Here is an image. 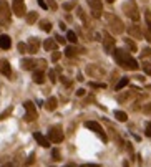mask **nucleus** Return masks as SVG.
Returning <instances> with one entry per match:
<instances>
[{
	"mask_svg": "<svg viewBox=\"0 0 151 167\" xmlns=\"http://www.w3.org/2000/svg\"><path fill=\"white\" fill-rule=\"evenodd\" d=\"M113 55H115L116 63H118L121 68H125V70H131V71L138 70V66H139V65H138V61L133 58V56L128 53V51L121 50V48H115Z\"/></svg>",
	"mask_w": 151,
	"mask_h": 167,
	"instance_id": "obj_1",
	"label": "nucleus"
},
{
	"mask_svg": "<svg viewBox=\"0 0 151 167\" xmlns=\"http://www.w3.org/2000/svg\"><path fill=\"white\" fill-rule=\"evenodd\" d=\"M106 22H108V27L111 30V33H115V35H121L125 32V23L121 22L120 17H116L113 13H106Z\"/></svg>",
	"mask_w": 151,
	"mask_h": 167,
	"instance_id": "obj_2",
	"label": "nucleus"
},
{
	"mask_svg": "<svg viewBox=\"0 0 151 167\" xmlns=\"http://www.w3.org/2000/svg\"><path fill=\"white\" fill-rule=\"evenodd\" d=\"M123 13H126V17H130L133 22L139 20V12H138V5L135 0H126L123 3Z\"/></svg>",
	"mask_w": 151,
	"mask_h": 167,
	"instance_id": "obj_3",
	"label": "nucleus"
},
{
	"mask_svg": "<svg viewBox=\"0 0 151 167\" xmlns=\"http://www.w3.org/2000/svg\"><path fill=\"white\" fill-rule=\"evenodd\" d=\"M63 139H65V134H63L62 126H51L48 129V141L53 144H60Z\"/></svg>",
	"mask_w": 151,
	"mask_h": 167,
	"instance_id": "obj_4",
	"label": "nucleus"
},
{
	"mask_svg": "<svg viewBox=\"0 0 151 167\" xmlns=\"http://www.w3.org/2000/svg\"><path fill=\"white\" fill-rule=\"evenodd\" d=\"M23 108H25V116H23V119H25L27 123H33V121L38 118V113H37L35 104L32 101H25L23 103Z\"/></svg>",
	"mask_w": 151,
	"mask_h": 167,
	"instance_id": "obj_5",
	"label": "nucleus"
},
{
	"mask_svg": "<svg viewBox=\"0 0 151 167\" xmlns=\"http://www.w3.org/2000/svg\"><path fill=\"white\" fill-rule=\"evenodd\" d=\"M10 17H12V12H10L8 3L5 0H0V25H8Z\"/></svg>",
	"mask_w": 151,
	"mask_h": 167,
	"instance_id": "obj_6",
	"label": "nucleus"
},
{
	"mask_svg": "<svg viewBox=\"0 0 151 167\" xmlns=\"http://www.w3.org/2000/svg\"><path fill=\"white\" fill-rule=\"evenodd\" d=\"M85 126H86L88 129H91L93 132H96V134L100 136V139H101L103 142H106V141H108V136H106V132H105V129L101 128V124H100V123H96V121H86Z\"/></svg>",
	"mask_w": 151,
	"mask_h": 167,
	"instance_id": "obj_7",
	"label": "nucleus"
},
{
	"mask_svg": "<svg viewBox=\"0 0 151 167\" xmlns=\"http://www.w3.org/2000/svg\"><path fill=\"white\" fill-rule=\"evenodd\" d=\"M12 12L17 17H25L27 15L25 2H23V0H12Z\"/></svg>",
	"mask_w": 151,
	"mask_h": 167,
	"instance_id": "obj_8",
	"label": "nucleus"
},
{
	"mask_svg": "<svg viewBox=\"0 0 151 167\" xmlns=\"http://www.w3.org/2000/svg\"><path fill=\"white\" fill-rule=\"evenodd\" d=\"M88 5L91 8V15L95 18H100L101 13H103V5H101V0H88Z\"/></svg>",
	"mask_w": 151,
	"mask_h": 167,
	"instance_id": "obj_9",
	"label": "nucleus"
},
{
	"mask_svg": "<svg viewBox=\"0 0 151 167\" xmlns=\"http://www.w3.org/2000/svg\"><path fill=\"white\" fill-rule=\"evenodd\" d=\"M103 40V48H105V51H106V53H111V51H115V38L110 35V33H106L105 32L103 33V37H101Z\"/></svg>",
	"mask_w": 151,
	"mask_h": 167,
	"instance_id": "obj_10",
	"label": "nucleus"
},
{
	"mask_svg": "<svg viewBox=\"0 0 151 167\" xmlns=\"http://www.w3.org/2000/svg\"><path fill=\"white\" fill-rule=\"evenodd\" d=\"M38 48H40V40L38 38L33 37V38L28 40V43H27V51L28 53H37Z\"/></svg>",
	"mask_w": 151,
	"mask_h": 167,
	"instance_id": "obj_11",
	"label": "nucleus"
},
{
	"mask_svg": "<svg viewBox=\"0 0 151 167\" xmlns=\"http://www.w3.org/2000/svg\"><path fill=\"white\" fill-rule=\"evenodd\" d=\"M33 139L37 141L42 147H50V141H48V137H45V136L42 134V132H38V131H37V132H33Z\"/></svg>",
	"mask_w": 151,
	"mask_h": 167,
	"instance_id": "obj_12",
	"label": "nucleus"
},
{
	"mask_svg": "<svg viewBox=\"0 0 151 167\" xmlns=\"http://www.w3.org/2000/svg\"><path fill=\"white\" fill-rule=\"evenodd\" d=\"M126 30H128V33H130L133 38H136V40L143 38V32H141V28H139L138 25H131V27H128Z\"/></svg>",
	"mask_w": 151,
	"mask_h": 167,
	"instance_id": "obj_13",
	"label": "nucleus"
},
{
	"mask_svg": "<svg viewBox=\"0 0 151 167\" xmlns=\"http://www.w3.org/2000/svg\"><path fill=\"white\" fill-rule=\"evenodd\" d=\"M0 73L5 74L7 78L12 76V68H10V63L7 60H0Z\"/></svg>",
	"mask_w": 151,
	"mask_h": 167,
	"instance_id": "obj_14",
	"label": "nucleus"
},
{
	"mask_svg": "<svg viewBox=\"0 0 151 167\" xmlns=\"http://www.w3.org/2000/svg\"><path fill=\"white\" fill-rule=\"evenodd\" d=\"M144 22H146V32H144V35H146V40L151 42V12L146 10V13H144Z\"/></svg>",
	"mask_w": 151,
	"mask_h": 167,
	"instance_id": "obj_15",
	"label": "nucleus"
},
{
	"mask_svg": "<svg viewBox=\"0 0 151 167\" xmlns=\"http://www.w3.org/2000/svg\"><path fill=\"white\" fill-rule=\"evenodd\" d=\"M37 66V60H32V58H23L22 60V68L23 70H33Z\"/></svg>",
	"mask_w": 151,
	"mask_h": 167,
	"instance_id": "obj_16",
	"label": "nucleus"
},
{
	"mask_svg": "<svg viewBox=\"0 0 151 167\" xmlns=\"http://www.w3.org/2000/svg\"><path fill=\"white\" fill-rule=\"evenodd\" d=\"M57 106H58V99L55 96H50L48 99H46V103H45V108L48 109V111H55Z\"/></svg>",
	"mask_w": 151,
	"mask_h": 167,
	"instance_id": "obj_17",
	"label": "nucleus"
},
{
	"mask_svg": "<svg viewBox=\"0 0 151 167\" xmlns=\"http://www.w3.org/2000/svg\"><path fill=\"white\" fill-rule=\"evenodd\" d=\"M12 47V40L8 35H0V48L2 50H8Z\"/></svg>",
	"mask_w": 151,
	"mask_h": 167,
	"instance_id": "obj_18",
	"label": "nucleus"
},
{
	"mask_svg": "<svg viewBox=\"0 0 151 167\" xmlns=\"http://www.w3.org/2000/svg\"><path fill=\"white\" fill-rule=\"evenodd\" d=\"M33 81L37 84H42L45 81V73L42 70H33Z\"/></svg>",
	"mask_w": 151,
	"mask_h": 167,
	"instance_id": "obj_19",
	"label": "nucleus"
},
{
	"mask_svg": "<svg viewBox=\"0 0 151 167\" xmlns=\"http://www.w3.org/2000/svg\"><path fill=\"white\" fill-rule=\"evenodd\" d=\"M57 47H58V43L55 42L53 38L45 40V43H43V48H45L46 51H55V50H57Z\"/></svg>",
	"mask_w": 151,
	"mask_h": 167,
	"instance_id": "obj_20",
	"label": "nucleus"
},
{
	"mask_svg": "<svg viewBox=\"0 0 151 167\" xmlns=\"http://www.w3.org/2000/svg\"><path fill=\"white\" fill-rule=\"evenodd\" d=\"M80 51H83V50H80V48L75 47V45H72V47H67L65 48V55L68 56V58H73V56H77Z\"/></svg>",
	"mask_w": 151,
	"mask_h": 167,
	"instance_id": "obj_21",
	"label": "nucleus"
},
{
	"mask_svg": "<svg viewBox=\"0 0 151 167\" xmlns=\"http://www.w3.org/2000/svg\"><path fill=\"white\" fill-rule=\"evenodd\" d=\"M128 84H130V78L123 76V78H120V81H118V83H116L115 89H116V91H120V89H123L125 86H128Z\"/></svg>",
	"mask_w": 151,
	"mask_h": 167,
	"instance_id": "obj_22",
	"label": "nucleus"
},
{
	"mask_svg": "<svg viewBox=\"0 0 151 167\" xmlns=\"http://www.w3.org/2000/svg\"><path fill=\"white\" fill-rule=\"evenodd\" d=\"M115 118H116V121H120V123H126V121H128V114L125 111L116 109V111H115Z\"/></svg>",
	"mask_w": 151,
	"mask_h": 167,
	"instance_id": "obj_23",
	"label": "nucleus"
},
{
	"mask_svg": "<svg viewBox=\"0 0 151 167\" xmlns=\"http://www.w3.org/2000/svg\"><path fill=\"white\" fill-rule=\"evenodd\" d=\"M25 20H27V23H28V25H33L35 22L38 20V13H37V12H30V13H27Z\"/></svg>",
	"mask_w": 151,
	"mask_h": 167,
	"instance_id": "obj_24",
	"label": "nucleus"
},
{
	"mask_svg": "<svg viewBox=\"0 0 151 167\" xmlns=\"http://www.w3.org/2000/svg\"><path fill=\"white\" fill-rule=\"evenodd\" d=\"M125 45H126L128 48H130V51H133V53H135V51L138 50V45L133 42L131 38H125Z\"/></svg>",
	"mask_w": 151,
	"mask_h": 167,
	"instance_id": "obj_25",
	"label": "nucleus"
},
{
	"mask_svg": "<svg viewBox=\"0 0 151 167\" xmlns=\"http://www.w3.org/2000/svg\"><path fill=\"white\" fill-rule=\"evenodd\" d=\"M67 40H68V42H72V43L75 45V43L78 42V37H77V33H75V32L68 30V32H67Z\"/></svg>",
	"mask_w": 151,
	"mask_h": 167,
	"instance_id": "obj_26",
	"label": "nucleus"
},
{
	"mask_svg": "<svg viewBox=\"0 0 151 167\" xmlns=\"http://www.w3.org/2000/svg\"><path fill=\"white\" fill-rule=\"evenodd\" d=\"M40 28H42L43 32H51V23L48 20H42L40 22Z\"/></svg>",
	"mask_w": 151,
	"mask_h": 167,
	"instance_id": "obj_27",
	"label": "nucleus"
},
{
	"mask_svg": "<svg viewBox=\"0 0 151 167\" xmlns=\"http://www.w3.org/2000/svg\"><path fill=\"white\" fill-rule=\"evenodd\" d=\"M75 7H77V0H72V2H65V3H63V10H67V12L73 10Z\"/></svg>",
	"mask_w": 151,
	"mask_h": 167,
	"instance_id": "obj_28",
	"label": "nucleus"
},
{
	"mask_svg": "<svg viewBox=\"0 0 151 167\" xmlns=\"http://www.w3.org/2000/svg\"><path fill=\"white\" fill-rule=\"evenodd\" d=\"M141 68H143L144 74H148V76H151V63H146V61H144L143 65H141Z\"/></svg>",
	"mask_w": 151,
	"mask_h": 167,
	"instance_id": "obj_29",
	"label": "nucleus"
},
{
	"mask_svg": "<svg viewBox=\"0 0 151 167\" xmlns=\"http://www.w3.org/2000/svg\"><path fill=\"white\" fill-rule=\"evenodd\" d=\"M12 111H13V108H8L7 109V111H3V113H0V121H2V119H5V118H8L10 116V114H12Z\"/></svg>",
	"mask_w": 151,
	"mask_h": 167,
	"instance_id": "obj_30",
	"label": "nucleus"
},
{
	"mask_svg": "<svg viewBox=\"0 0 151 167\" xmlns=\"http://www.w3.org/2000/svg\"><path fill=\"white\" fill-rule=\"evenodd\" d=\"M33 162H35V154H30V155H28V159L25 160V164H23V165L28 167V165H32Z\"/></svg>",
	"mask_w": 151,
	"mask_h": 167,
	"instance_id": "obj_31",
	"label": "nucleus"
},
{
	"mask_svg": "<svg viewBox=\"0 0 151 167\" xmlns=\"http://www.w3.org/2000/svg\"><path fill=\"white\" fill-rule=\"evenodd\" d=\"M48 78H50V81H51V83H57V71L50 70V71H48Z\"/></svg>",
	"mask_w": 151,
	"mask_h": 167,
	"instance_id": "obj_32",
	"label": "nucleus"
},
{
	"mask_svg": "<svg viewBox=\"0 0 151 167\" xmlns=\"http://www.w3.org/2000/svg\"><path fill=\"white\" fill-rule=\"evenodd\" d=\"M37 66H38V70H45V68H46V61L45 60H37Z\"/></svg>",
	"mask_w": 151,
	"mask_h": 167,
	"instance_id": "obj_33",
	"label": "nucleus"
},
{
	"mask_svg": "<svg viewBox=\"0 0 151 167\" xmlns=\"http://www.w3.org/2000/svg\"><path fill=\"white\" fill-rule=\"evenodd\" d=\"M60 58H62V53H60V51H53V53H51V61L57 63Z\"/></svg>",
	"mask_w": 151,
	"mask_h": 167,
	"instance_id": "obj_34",
	"label": "nucleus"
},
{
	"mask_svg": "<svg viewBox=\"0 0 151 167\" xmlns=\"http://www.w3.org/2000/svg\"><path fill=\"white\" fill-rule=\"evenodd\" d=\"M51 157H53V160H60V151L53 149V151H51Z\"/></svg>",
	"mask_w": 151,
	"mask_h": 167,
	"instance_id": "obj_35",
	"label": "nucleus"
},
{
	"mask_svg": "<svg viewBox=\"0 0 151 167\" xmlns=\"http://www.w3.org/2000/svg\"><path fill=\"white\" fill-rule=\"evenodd\" d=\"M144 134H146L148 137H151V121H149V123H146V128H144Z\"/></svg>",
	"mask_w": 151,
	"mask_h": 167,
	"instance_id": "obj_36",
	"label": "nucleus"
},
{
	"mask_svg": "<svg viewBox=\"0 0 151 167\" xmlns=\"http://www.w3.org/2000/svg\"><path fill=\"white\" fill-rule=\"evenodd\" d=\"M77 13H78V17H80V18H81V20H83V22H85V23H86V17H85V13H83V10H81L80 7L77 8Z\"/></svg>",
	"mask_w": 151,
	"mask_h": 167,
	"instance_id": "obj_37",
	"label": "nucleus"
},
{
	"mask_svg": "<svg viewBox=\"0 0 151 167\" xmlns=\"http://www.w3.org/2000/svg\"><path fill=\"white\" fill-rule=\"evenodd\" d=\"M46 2H48V7H50L51 10H57V8H58V5H57L55 0H46Z\"/></svg>",
	"mask_w": 151,
	"mask_h": 167,
	"instance_id": "obj_38",
	"label": "nucleus"
},
{
	"mask_svg": "<svg viewBox=\"0 0 151 167\" xmlns=\"http://www.w3.org/2000/svg\"><path fill=\"white\" fill-rule=\"evenodd\" d=\"M17 48H19L20 53H27V45L25 43H19V47H17Z\"/></svg>",
	"mask_w": 151,
	"mask_h": 167,
	"instance_id": "obj_39",
	"label": "nucleus"
},
{
	"mask_svg": "<svg viewBox=\"0 0 151 167\" xmlns=\"http://www.w3.org/2000/svg\"><path fill=\"white\" fill-rule=\"evenodd\" d=\"M143 113H144V114H151V103H148V104H144V108H143Z\"/></svg>",
	"mask_w": 151,
	"mask_h": 167,
	"instance_id": "obj_40",
	"label": "nucleus"
},
{
	"mask_svg": "<svg viewBox=\"0 0 151 167\" xmlns=\"http://www.w3.org/2000/svg\"><path fill=\"white\" fill-rule=\"evenodd\" d=\"M55 40H57V43H62V45H65V43H67V40L63 38V37H60V35H57Z\"/></svg>",
	"mask_w": 151,
	"mask_h": 167,
	"instance_id": "obj_41",
	"label": "nucleus"
},
{
	"mask_svg": "<svg viewBox=\"0 0 151 167\" xmlns=\"http://www.w3.org/2000/svg\"><path fill=\"white\" fill-rule=\"evenodd\" d=\"M37 2H38V5H40V7H42V8H45V10L48 8V3H46L45 0H37Z\"/></svg>",
	"mask_w": 151,
	"mask_h": 167,
	"instance_id": "obj_42",
	"label": "nucleus"
},
{
	"mask_svg": "<svg viewBox=\"0 0 151 167\" xmlns=\"http://www.w3.org/2000/svg\"><path fill=\"white\" fill-rule=\"evenodd\" d=\"M60 79H62V83H63V84H65V86H70V84H72V81H70V79H68V78H65V76H62Z\"/></svg>",
	"mask_w": 151,
	"mask_h": 167,
	"instance_id": "obj_43",
	"label": "nucleus"
},
{
	"mask_svg": "<svg viewBox=\"0 0 151 167\" xmlns=\"http://www.w3.org/2000/svg\"><path fill=\"white\" fill-rule=\"evenodd\" d=\"M148 55H151V50H149V48H144V50L141 51V56H148Z\"/></svg>",
	"mask_w": 151,
	"mask_h": 167,
	"instance_id": "obj_44",
	"label": "nucleus"
},
{
	"mask_svg": "<svg viewBox=\"0 0 151 167\" xmlns=\"http://www.w3.org/2000/svg\"><path fill=\"white\" fill-rule=\"evenodd\" d=\"M80 167H101L100 164H83V165H80Z\"/></svg>",
	"mask_w": 151,
	"mask_h": 167,
	"instance_id": "obj_45",
	"label": "nucleus"
},
{
	"mask_svg": "<svg viewBox=\"0 0 151 167\" xmlns=\"http://www.w3.org/2000/svg\"><path fill=\"white\" fill-rule=\"evenodd\" d=\"M2 167H19L15 162H8V164H5V165H2Z\"/></svg>",
	"mask_w": 151,
	"mask_h": 167,
	"instance_id": "obj_46",
	"label": "nucleus"
},
{
	"mask_svg": "<svg viewBox=\"0 0 151 167\" xmlns=\"http://www.w3.org/2000/svg\"><path fill=\"white\" fill-rule=\"evenodd\" d=\"M85 93H86L85 89H78V91H77V96H85Z\"/></svg>",
	"mask_w": 151,
	"mask_h": 167,
	"instance_id": "obj_47",
	"label": "nucleus"
},
{
	"mask_svg": "<svg viewBox=\"0 0 151 167\" xmlns=\"http://www.w3.org/2000/svg\"><path fill=\"white\" fill-rule=\"evenodd\" d=\"M60 28H62V30H67V27H65V23H63V22H60Z\"/></svg>",
	"mask_w": 151,
	"mask_h": 167,
	"instance_id": "obj_48",
	"label": "nucleus"
},
{
	"mask_svg": "<svg viewBox=\"0 0 151 167\" xmlns=\"http://www.w3.org/2000/svg\"><path fill=\"white\" fill-rule=\"evenodd\" d=\"M123 167H130V164H128L126 160H125V162H123Z\"/></svg>",
	"mask_w": 151,
	"mask_h": 167,
	"instance_id": "obj_49",
	"label": "nucleus"
},
{
	"mask_svg": "<svg viewBox=\"0 0 151 167\" xmlns=\"http://www.w3.org/2000/svg\"><path fill=\"white\" fill-rule=\"evenodd\" d=\"M106 2H108V3H113V2H115V0H106Z\"/></svg>",
	"mask_w": 151,
	"mask_h": 167,
	"instance_id": "obj_50",
	"label": "nucleus"
}]
</instances>
